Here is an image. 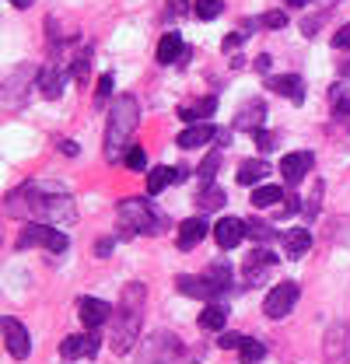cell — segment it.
I'll use <instances>...</instances> for the list:
<instances>
[{"instance_id":"1","label":"cell","mask_w":350,"mask_h":364,"mask_svg":"<svg viewBox=\"0 0 350 364\" xmlns=\"http://www.w3.org/2000/svg\"><path fill=\"white\" fill-rule=\"evenodd\" d=\"M4 210L18 221H43V225H70L78 218L74 200L46 182H21L18 189H11Z\"/></svg>"},{"instance_id":"2","label":"cell","mask_w":350,"mask_h":364,"mask_svg":"<svg viewBox=\"0 0 350 364\" xmlns=\"http://www.w3.org/2000/svg\"><path fill=\"white\" fill-rule=\"evenodd\" d=\"M144 305H147V287L144 284H127L120 294V309L112 312V350L116 354H130L137 336H140V322H144Z\"/></svg>"},{"instance_id":"3","label":"cell","mask_w":350,"mask_h":364,"mask_svg":"<svg viewBox=\"0 0 350 364\" xmlns=\"http://www.w3.org/2000/svg\"><path fill=\"white\" fill-rule=\"evenodd\" d=\"M140 123V105L133 95H120L112 102V112H109V123H105V158L109 161H120V154L127 151L133 130Z\"/></svg>"},{"instance_id":"4","label":"cell","mask_w":350,"mask_h":364,"mask_svg":"<svg viewBox=\"0 0 350 364\" xmlns=\"http://www.w3.org/2000/svg\"><path fill=\"white\" fill-rule=\"evenodd\" d=\"M120 228L123 235H158L161 231V218L151 210L147 200L140 196H130V200H120Z\"/></svg>"},{"instance_id":"5","label":"cell","mask_w":350,"mask_h":364,"mask_svg":"<svg viewBox=\"0 0 350 364\" xmlns=\"http://www.w3.org/2000/svg\"><path fill=\"white\" fill-rule=\"evenodd\" d=\"M67 245H70V238L56 225H43V221H28L18 235V249H46V252L60 256V252H67Z\"/></svg>"},{"instance_id":"6","label":"cell","mask_w":350,"mask_h":364,"mask_svg":"<svg viewBox=\"0 0 350 364\" xmlns=\"http://www.w3.org/2000/svg\"><path fill=\"white\" fill-rule=\"evenodd\" d=\"M179 354H182V343L172 333H154L144 343V364H179Z\"/></svg>"},{"instance_id":"7","label":"cell","mask_w":350,"mask_h":364,"mask_svg":"<svg viewBox=\"0 0 350 364\" xmlns=\"http://www.w3.org/2000/svg\"><path fill=\"white\" fill-rule=\"evenodd\" d=\"M0 333H4L7 354H11L14 361H25V358L32 354V336H28V329H25V326H21L14 316L0 318Z\"/></svg>"},{"instance_id":"8","label":"cell","mask_w":350,"mask_h":364,"mask_svg":"<svg viewBox=\"0 0 350 364\" xmlns=\"http://www.w3.org/2000/svg\"><path fill=\"white\" fill-rule=\"evenodd\" d=\"M295 305H298V284H295V280H284V284H277V287L266 294L262 312L270 318H284Z\"/></svg>"},{"instance_id":"9","label":"cell","mask_w":350,"mask_h":364,"mask_svg":"<svg viewBox=\"0 0 350 364\" xmlns=\"http://www.w3.org/2000/svg\"><path fill=\"white\" fill-rule=\"evenodd\" d=\"M98 336H95V329H88V333H78V336H67L63 343H60V354L67 358V361H78V358H95L98 354Z\"/></svg>"},{"instance_id":"10","label":"cell","mask_w":350,"mask_h":364,"mask_svg":"<svg viewBox=\"0 0 350 364\" xmlns=\"http://www.w3.org/2000/svg\"><path fill=\"white\" fill-rule=\"evenodd\" d=\"M78 316L85 322V329H98V326H105L112 318V305L102 301V298H81L78 301Z\"/></svg>"},{"instance_id":"11","label":"cell","mask_w":350,"mask_h":364,"mask_svg":"<svg viewBox=\"0 0 350 364\" xmlns=\"http://www.w3.org/2000/svg\"><path fill=\"white\" fill-rule=\"evenodd\" d=\"M326 358L333 364H340L350 358V329L344 322H333V326H329V333H326Z\"/></svg>"},{"instance_id":"12","label":"cell","mask_w":350,"mask_h":364,"mask_svg":"<svg viewBox=\"0 0 350 364\" xmlns=\"http://www.w3.org/2000/svg\"><path fill=\"white\" fill-rule=\"evenodd\" d=\"M312 165H315V154H312V151H295V154H287V158L280 161V172H284L287 186H298V182L312 172Z\"/></svg>"},{"instance_id":"13","label":"cell","mask_w":350,"mask_h":364,"mask_svg":"<svg viewBox=\"0 0 350 364\" xmlns=\"http://www.w3.org/2000/svg\"><path fill=\"white\" fill-rule=\"evenodd\" d=\"M266 88L277 91V95H284V98H291L295 105L305 102V81H302L298 74H277V77H266Z\"/></svg>"},{"instance_id":"14","label":"cell","mask_w":350,"mask_h":364,"mask_svg":"<svg viewBox=\"0 0 350 364\" xmlns=\"http://www.w3.org/2000/svg\"><path fill=\"white\" fill-rule=\"evenodd\" d=\"M175 287H179L186 298H218L221 294V287L214 280H207V277H189V273L175 277Z\"/></svg>"},{"instance_id":"15","label":"cell","mask_w":350,"mask_h":364,"mask_svg":"<svg viewBox=\"0 0 350 364\" xmlns=\"http://www.w3.org/2000/svg\"><path fill=\"white\" fill-rule=\"evenodd\" d=\"M273 267H277V256H273L270 249H253V252L245 256V280H249V284H260Z\"/></svg>"},{"instance_id":"16","label":"cell","mask_w":350,"mask_h":364,"mask_svg":"<svg viewBox=\"0 0 350 364\" xmlns=\"http://www.w3.org/2000/svg\"><path fill=\"white\" fill-rule=\"evenodd\" d=\"M242 238H245V221H238V218H221L214 225V242L221 249H235Z\"/></svg>"},{"instance_id":"17","label":"cell","mask_w":350,"mask_h":364,"mask_svg":"<svg viewBox=\"0 0 350 364\" xmlns=\"http://www.w3.org/2000/svg\"><path fill=\"white\" fill-rule=\"evenodd\" d=\"M39 91H43L46 98H60L63 95V85H67V70L60 67V63H49V67H43L39 70Z\"/></svg>"},{"instance_id":"18","label":"cell","mask_w":350,"mask_h":364,"mask_svg":"<svg viewBox=\"0 0 350 364\" xmlns=\"http://www.w3.org/2000/svg\"><path fill=\"white\" fill-rule=\"evenodd\" d=\"M214 136H218V127H214V123H189V127L179 134V147L193 151V147H203V144H211Z\"/></svg>"},{"instance_id":"19","label":"cell","mask_w":350,"mask_h":364,"mask_svg":"<svg viewBox=\"0 0 350 364\" xmlns=\"http://www.w3.org/2000/svg\"><path fill=\"white\" fill-rule=\"evenodd\" d=\"M207 231H211V228H207L203 218H189V221H182V225H179V238H175V242H179V249H182V252H189V249H196V245L203 242V235H207Z\"/></svg>"},{"instance_id":"20","label":"cell","mask_w":350,"mask_h":364,"mask_svg":"<svg viewBox=\"0 0 350 364\" xmlns=\"http://www.w3.org/2000/svg\"><path fill=\"white\" fill-rule=\"evenodd\" d=\"M186 179V172L182 168H169V165H158V168H151L147 172V196H158L165 186H175V182Z\"/></svg>"},{"instance_id":"21","label":"cell","mask_w":350,"mask_h":364,"mask_svg":"<svg viewBox=\"0 0 350 364\" xmlns=\"http://www.w3.org/2000/svg\"><path fill=\"white\" fill-rule=\"evenodd\" d=\"M308 249H312V231L308 228H291L284 235V256L287 259H302Z\"/></svg>"},{"instance_id":"22","label":"cell","mask_w":350,"mask_h":364,"mask_svg":"<svg viewBox=\"0 0 350 364\" xmlns=\"http://www.w3.org/2000/svg\"><path fill=\"white\" fill-rule=\"evenodd\" d=\"M262 116H266V105L253 98L249 105L238 109V116H235V130H253V134H256V130L262 127Z\"/></svg>"},{"instance_id":"23","label":"cell","mask_w":350,"mask_h":364,"mask_svg":"<svg viewBox=\"0 0 350 364\" xmlns=\"http://www.w3.org/2000/svg\"><path fill=\"white\" fill-rule=\"evenodd\" d=\"M32 77H39L32 67H18V70L11 74V81L4 85V98H7L11 105H21V88H25V85H32Z\"/></svg>"},{"instance_id":"24","label":"cell","mask_w":350,"mask_h":364,"mask_svg":"<svg viewBox=\"0 0 350 364\" xmlns=\"http://www.w3.org/2000/svg\"><path fill=\"white\" fill-rule=\"evenodd\" d=\"M214 109H218V98H200L193 105H182L179 109V119H186V123H207L214 116Z\"/></svg>"},{"instance_id":"25","label":"cell","mask_w":350,"mask_h":364,"mask_svg":"<svg viewBox=\"0 0 350 364\" xmlns=\"http://www.w3.org/2000/svg\"><path fill=\"white\" fill-rule=\"evenodd\" d=\"M186 56V46H182V36L179 32H169V36H161V43H158V63H175V60H182Z\"/></svg>"},{"instance_id":"26","label":"cell","mask_w":350,"mask_h":364,"mask_svg":"<svg viewBox=\"0 0 350 364\" xmlns=\"http://www.w3.org/2000/svg\"><path fill=\"white\" fill-rule=\"evenodd\" d=\"M266 176H270V165L260 161V158H249V161L238 165V182H242V186H260Z\"/></svg>"},{"instance_id":"27","label":"cell","mask_w":350,"mask_h":364,"mask_svg":"<svg viewBox=\"0 0 350 364\" xmlns=\"http://www.w3.org/2000/svg\"><path fill=\"white\" fill-rule=\"evenodd\" d=\"M224 322H228V312H224L221 305H207V309L200 312V329H207V333L224 329Z\"/></svg>"},{"instance_id":"28","label":"cell","mask_w":350,"mask_h":364,"mask_svg":"<svg viewBox=\"0 0 350 364\" xmlns=\"http://www.w3.org/2000/svg\"><path fill=\"white\" fill-rule=\"evenodd\" d=\"M200 207H203V214H207V210H221V207H224V189L214 186V182H203V189H200Z\"/></svg>"},{"instance_id":"29","label":"cell","mask_w":350,"mask_h":364,"mask_svg":"<svg viewBox=\"0 0 350 364\" xmlns=\"http://www.w3.org/2000/svg\"><path fill=\"white\" fill-rule=\"evenodd\" d=\"M284 200V189L280 186H256V193H253V207H273V203H280Z\"/></svg>"},{"instance_id":"30","label":"cell","mask_w":350,"mask_h":364,"mask_svg":"<svg viewBox=\"0 0 350 364\" xmlns=\"http://www.w3.org/2000/svg\"><path fill=\"white\" fill-rule=\"evenodd\" d=\"M238 354H242V364H260L266 358V343L262 340H249L245 336V343L238 347Z\"/></svg>"},{"instance_id":"31","label":"cell","mask_w":350,"mask_h":364,"mask_svg":"<svg viewBox=\"0 0 350 364\" xmlns=\"http://www.w3.org/2000/svg\"><path fill=\"white\" fill-rule=\"evenodd\" d=\"M221 11H224L221 0H193V14L200 21H214V18H221Z\"/></svg>"},{"instance_id":"32","label":"cell","mask_w":350,"mask_h":364,"mask_svg":"<svg viewBox=\"0 0 350 364\" xmlns=\"http://www.w3.org/2000/svg\"><path fill=\"white\" fill-rule=\"evenodd\" d=\"M203 277L218 284V287H221V294H224V291H231V267H228V263H214V267H211V270L203 273Z\"/></svg>"},{"instance_id":"33","label":"cell","mask_w":350,"mask_h":364,"mask_svg":"<svg viewBox=\"0 0 350 364\" xmlns=\"http://www.w3.org/2000/svg\"><path fill=\"white\" fill-rule=\"evenodd\" d=\"M123 165H127V168H133V172H144V168H147V151H144V147H127Z\"/></svg>"},{"instance_id":"34","label":"cell","mask_w":350,"mask_h":364,"mask_svg":"<svg viewBox=\"0 0 350 364\" xmlns=\"http://www.w3.org/2000/svg\"><path fill=\"white\" fill-rule=\"evenodd\" d=\"M245 235H249V238H256V242H270V238H273V228L253 218V221H245Z\"/></svg>"},{"instance_id":"35","label":"cell","mask_w":350,"mask_h":364,"mask_svg":"<svg viewBox=\"0 0 350 364\" xmlns=\"http://www.w3.org/2000/svg\"><path fill=\"white\" fill-rule=\"evenodd\" d=\"M112 95V74H102L98 77V88H95V105H105Z\"/></svg>"},{"instance_id":"36","label":"cell","mask_w":350,"mask_h":364,"mask_svg":"<svg viewBox=\"0 0 350 364\" xmlns=\"http://www.w3.org/2000/svg\"><path fill=\"white\" fill-rule=\"evenodd\" d=\"M221 168V154L214 151V154H207V161L200 165V179L203 182H214V172Z\"/></svg>"},{"instance_id":"37","label":"cell","mask_w":350,"mask_h":364,"mask_svg":"<svg viewBox=\"0 0 350 364\" xmlns=\"http://www.w3.org/2000/svg\"><path fill=\"white\" fill-rule=\"evenodd\" d=\"M88 63H91V49H81L78 60H74V77L78 81H88Z\"/></svg>"},{"instance_id":"38","label":"cell","mask_w":350,"mask_h":364,"mask_svg":"<svg viewBox=\"0 0 350 364\" xmlns=\"http://www.w3.org/2000/svg\"><path fill=\"white\" fill-rule=\"evenodd\" d=\"M333 116L344 123V130H350V98H336L333 102Z\"/></svg>"},{"instance_id":"39","label":"cell","mask_w":350,"mask_h":364,"mask_svg":"<svg viewBox=\"0 0 350 364\" xmlns=\"http://www.w3.org/2000/svg\"><path fill=\"white\" fill-rule=\"evenodd\" d=\"M262 25H266V28H284V25H287V14H284V11H266V14H262Z\"/></svg>"},{"instance_id":"40","label":"cell","mask_w":350,"mask_h":364,"mask_svg":"<svg viewBox=\"0 0 350 364\" xmlns=\"http://www.w3.org/2000/svg\"><path fill=\"white\" fill-rule=\"evenodd\" d=\"M242 343H245V336H242V333H224V336L218 340V347H224V350H238Z\"/></svg>"},{"instance_id":"41","label":"cell","mask_w":350,"mask_h":364,"mask_svg":"<svg viewBox=\"0 0 350 364\" xmlns=\"http://www.w3.org/2000/svg\"><path fill=\"white\" fill-rule=\"evenodd\" d=\"M253 136H256V147H260V151H273V144H277V136H273V134H266L262 127H260V130H256Z\"/></svg>"},{"instance_id":"42","label":"cell","mask_w":350,"mask_h":364,"mask_svg":"<svg viewBox=\"0 0 350 364\" xmlns=\"http://www.w3.org/2000/svg\"><path fill=\"white\" fill-rule=\"evenodd\" d=\"M333 49H350V25H344V28L333 36Z\"/></svg>"},{"instance_id":"43","label":"cell","mask_w":350,"mask_h":364,"mask_svg":"<svg viewBox=\"0 0 350 364\" xmlns=\"http://www.w3.org/2000/svg\"><path fill=\"white\" fill-rule=\"evenodd\" d=\"M242 39H245L242 32H231V36H224V43H221V49H224V53H231V49H238V46H242Z\"/></svg>"},{"instance_id":"44","label":"cell","mask_w":350,"mask_h":364,"mask_svg":"<svg viewBox=\"0 0 350 364\" xmlns=\"http://www.w3.org/2000/svg\"><path fill=\"white\" fill-rule=\"evenodd\" d=\"M319 25H322V18H305V21H302V32H305V36H315Z\"/></svg>"},{"instance_id":"45","label":"cell","mask_w":350,"mask_h":364,"mask_svg":"<svg viewBox=\"0 0 350 364\" xmlns=\"http://www.w3.org/2000/svg\"><path fill=\"white\" fill-rule=\"evenodd\" d=\"M302 210V200L298 196H287V207H284V214H298Z\"/></svg>"},{"instance_id":"46","label":"cell","mask_w":350,"mask_h":364,"mask_svg":"<svg viewBox=\"0 0 350 364\" xmlns=\"http://www.w3.org/2000/svg\"><path fill=\"white\" fill-rule=\"evenodd\" d=\"M95 252H98V256H109V252H112V238H102V242L95 245Z\"/></svg>"},{"instance_id":"47","label":"cell","mask_w":350,"mask_h":364,"mask_svg":"<svg viewBox=\"0 0 350 364\" xmlns=\"http://www.w3.org/2000/svg\"><path fill=\"white\" fill-rule=\"evenodd\" d=\"M60 151H63V154H70V158H74V154H78V144H74V140H63V144H60Z\"/></svg>"},{"instance_id":"48","label":"cell","mask_w":350,"mask_h":364,"mask_svg":"<svg viewBox=\"0 0 350 364\" xmlns=\"http://www.w3.org/2000/svg\"><path fill=\"white\" fill-rule=\"evenodd\" d=\"M186 4H189V0H169V7H172V14H182V11H186Z\"/></svg>"},{"instance_id":"49","label":"cell","mask_w":350,"mask_h":364,"mask_svg":"<svg viewBox=\"0 0 350 364\" xmlns=\"http://www.w3.org/2000/svg\"><path fill=\"white\" fill-rule=\"evenodd\" d=\"M256 70H270V56H260V60H256Z\"/></svg>"},{"instance_id":"50","label":"cell","mask_w":350,"mask_h":364,"mask_svg":"<svg viewBox=\"0 0 350 364\" xmlns=\"http://www.w3.org/2000/svg\"><path fill=\"white\" fill-rule=\"evenodd\" d=\"M7 4H14L18 11H25V7H32V0H7Z\"/></svg>"},{"instance_id":"51","label":"cell","mask_w":350,"mask_h":364,"mask_svg":"<svg viewBox=\"0 0 350 364\" xmlns=\"http://www.w3.org/2000/svg\"><path fill=\"white\" fill-rule=\"evenodd\" d=\"M284 4H287V7H305L308 0H284Z\"/></svg>"},{"instance_id":"52","label":"cell","mask_w":350,"mask_h":364,"mask_svg":"<svg viewBox=\"0 0 350 364\" xmlns=\"http://www.w3.org/2000/svg\"><path fill=\"white\" fill-rule=\"evenodd\" d=\"M340 74H344V77H350V63H344V67H340Z\"/></svg>"}]
</instances>
